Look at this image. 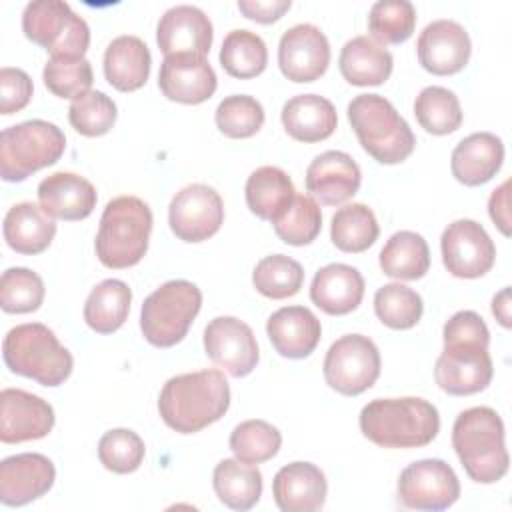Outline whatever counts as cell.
<instances>
[{"mask_svg":"<svg viewBox=\"0 0 512 512\" xmlns=\"http://www.w3.org/2000/svg\"><path fill=\"white\" fill-rule=\"evenodd\" d=\"M442 338L444 350L434 366L438 388L452 396L482 392L494 376L488 354L490 332L482 316L474 310L456 312L444 324Z\"/></svg>","mask_w":512,"mask_h":512,"instance_id":"6da1fadb","label":"cell"},{"mask_svg":"<svg viewBox=\"0 0 512 512\" xmlns=\"http://www.w3.org/2000/svg\"><path fill=\"white\" fill-rule=\"evenodd\" d=\"M230 406V386L216 370L186 372L170 378L158 396V412L168 428L194 434L218 422Z\"/></svg>","mask_w":512,"mask_h":512,"instance_id":"7a4b0ae2","label":"cell"},{"mask_svg":"<svg viewBox=\"0 0 512 512\" xmlns=\"http://www.w3.org/2000/svg\"><path fill=\"white\" fill-rule=\"evenodd\" d=\"M362 434L380 448H422L440 430V414L424 398H376L360 410Z\"/></svg>","mask_w":512,"mask_h":512,"instance_id":"3957f363","label":"cell"},{"mask_svg":"<svg viewBox=\"0 0 512 512\" xmlns=\"http://www.w3.org/2000/svg\"><path fill=\"white\" fill-rule=\"evenodd\" d=\"M452 446L466 474L478 484H494L508 472L504 422L488 406H474L456 416Z\"/></svg>","mask_w":512,"mask_h":512,"instance_id":"277c9868","label":"cell"},{"mask_svg":"<svg viewBox=\"0 0 512 512\" xmlns=\"http://www.w3.org/2000/svg\"><path fill=\"white\" fill-rule=\"evenodd\" d=\"M152 232V210L136 196L112 198L102 216L96 234V256L106 268L136 266L146 250Z\"/></svg>","mask_w":512,"mask_h":512,"instance_id":"5b68a950","label":"cell"},{"mask_svg":"<svg viewBox=\"0 0 512 512\" xmlns=\"http://www.w3.org/2000/svg\"><path fill=\"white\" fill-rule=\"evenodd\" d=\"M348 122L360 146L380 164L404 162L416 146L408 122L380 94H358L348 104Z\"/></svg>","mask_w":512,"mask_h":512,"instance_id":"8992f818","label":"cell"},{"mask_svg":"<svg viewBox=\"0 0 512 512\" xmlns=\"http://www.w3.org/2000/svg\"><path fill=\"white\" fill-rule=\"evenodd\" d=\"M2 356L10 372L50 388L64 384L74 368L72 354L60 344L56 334L40 322L10 328L2 342Z\"/></svg>","mask_w":512,"mask_h":512,"instance_id":"52a82bcc","label":"cell"},{"mask_svg":"<svg viewBox=\"0 0 512 512\" xmlns=\"http://www.w3.org/2000/svg\"><path fill=\"white\" fill-rule=\"evenodd\" d=\"M66 148L64 132L46 120H26L0 134V174L6 182H22L60 160Z\"/></svg>","mask_w":512,"mask_h":512,"instance_id":"ba28073f","label":"cell"},{"mask_svg":"<svg viewBox=\"0 0 512 512\" xmlns=\"http://www.w3.org/2000/svg\"><path fill=\"white\" fill-rule=\"evenodd\" d=\"M202 306V292L194 282L168 280L142 304L140 330L156 348L178 344Z\"/></svg>","mask_w":512,"mask_h":512,"instance_id":"9c48e42d","label":"cell"},{"mask_svg":"<svg viewBox=\"0 0 512 512\" xmlns=\"http://www.w3.org/2000/svg\"><path fill=\"white\" fill-rule=\"evenodd\" d=\"M24 36L50 56L84 58L90 46V28L68 2L34 0L22 12Z\"/></svg>","mask_w":512,"mask_h":512,"instance_id":"30bf717a","label":"cell"},{"mask_svg":"<svg viewBox=\"0 0 512 512\" xmlns=\"http://www.w3.org/2000/svg\"><path fill=\"white\" fill-rule=\"evenodd\" d=\"M378 346L362 334H346L338 338L324 356L326 384L344 394L358 396L372 388L380 376Z\"/></svg>","mask_w":512,"mask_h":512,"instance_id":"8fae6325","label":"cell"},{"mask_svg":"<svg viewBox=\"0 0 512 512\" xmlns=\"http://www.w3.org/2000/svg\"><path fill=\"white\" fill-rule=\"evenodd\" d=\"M460 496V482L450 464L424 458L408 464L398 478V500L410 510H446Z\"/></svg>","mask_w":512,"mask_h":512,"instance_id":"7c38bea8","label":"cell"},{"mask_svg":"<svg viewBox=\"0 0 512 512\" xmlns=\"http://www.w3.org/2000/svg\"><path fill=\"white\" fill-rule=\"evenodd\" d=\"M224 222V202L208 184H190L174 194L168 206V224L182 242H204Z\"/></svg>","mask_w":512,"mask_h":512,"instance_id":"4fadbf2b","label":"cell"},{"mask_svg":"<svg viewBox=\"0 0 512 512\" xmlns=\"http://www.w3.org/2000/svg\"><path fill=\"white\" fill-rule=\"evenodd\" d=\"M442 262L456 278H480L496 260V246L482 224L470 218L454 220L440 238Z\"/></svg>","mask_w":512,"mask_h":512,"instance_id":"5bb4252c","label":"cell"},{"mask_svg":"<svg viewBox=\"0 0 512 512\" xmlns=\"http://www.w3.org/2000/svg\"><path fill=\"white\" fill-rule=\"evenodd\" d=\"M206 356L230 376H248L258 360L260 350L252 328L234 316H216L204 328Z\"/></svg>","mask_w":512,"mask_h":512,"instance_id":"9a60e30c","label":"cell"},{"mask_svg":"<svg viewBox=\"0 0 512 512\" xmlns=\"http://www.w3.org/2000/svg\"><path fill=\"white\" fill-rule=\"evenodd\" d=\"M330 64V44L314 24L288 28L278 44L280 72L292 82H314Z\"/></svg>","mask_w":512,"mask_h":512,"instance_id":"2e32d148","label":"cell"},{"mask_svg":"<svg viewBox=\"0 0 512 512\" xmlns=\"http://www.w3.org/2000/svg\"><path fill=\"white\" fill-rule=\"evenodd\" d=\"M54 426V408L40 396L22 388L0 392V440L20 444L40 440Z\"/></svg>","mask_w":512,"mask_h":512,"instance_id":"e0dca14e","label":"cell"},{"mask_svg":"<svg viewBox=\"0 0 512 512\" xmlns=\"http://www.w3.org/2000/svg\"><path fill=\"white\" fill-rule=\"evenodd\" d=\"M416 50L418 62L426 72L450 76L468 64L472 44L462 24L442 18L426 24L418 36Z\"/></svg>","mask_w":512,"mask_h":512,"instance_id":"ac0fdd59","label":"cell"},{"mask_svg":"<svg viewBox=\"0 0 512 512\" xmlns=\"http://www.w3.org/2000/svg\"><path fill=\"white\" fill-rule=\"evenodd\" d=\"M158 86L172 102L202 104L216 92L218 78L206 56L172 54L160 64Z\"/></svg>","mask_w":512,"mask_h":512,"instance_id":"d6986e66","label":"cell"},{"mask_svg":"<svg viewBox=\"0 0 512 512\" xmlns=\"http://www.w3.org/2000/svg\"><path fill=\"white\" fill-rule=\"evenodd\" d=\"M56 478L52 460L38 452H22L0 462V502L24 506L44 496Z\"/></svg>","mask_w":512,"mask_h":512,"instance_id":"ffe728a7","label":"cell"},{"mask_svg":"<svg viewBox=\"0 0 512 512\" xmlns=\"http://www.w3.org/2000/svg\"><path fill=\"white\" fill-rule=\"evenodd\" d=\"M212 22L196 6L178 4L168 8L156 28V42L164 56L196 54L206 56L212 46Z\"/></svg>","mask_w":512,"mask_h":512,"instance_id":"44dd1931","label":"cell"},{"mask_svg":"<svg viewBox=\"0 0 512 512\" xmlns=\"http://www.w3.org/2000/svg\"><path fill=\"white\" fill-rule=\"evenodd\" d=\"M362 182L356 160L340 150L318 154L306 170V190L324 206H338L350 200Z\"/></svg>","mask_w":512,"mask_h":512,"instance_id":"7402d4cb","label":"cell"},{"mask_svg":"<svg viewBox=\"0 0 512 512\" xmlns=\"http://www.w3.org/2000/svg\"><path fill=\"white\" fill-rule=\"evenodd\" d=\"M326 476L312 462L282 466L272 480L274 502L282 512H314L326 502Z\"/></svg>","mask_w":512,"mask_h":512,"instance_id":"603a6c76","label":"cell"},{"mask_svg":"<svg viewBox=\"0 0 512 512\" xmlns=\"http://www.w3.org/2000/svg\"><path fill=\"white\" fill-rule=\"evenodd\" d=\"M96 188L74 172H54L38 184L42 210L58 220H84L96 208Z\"/></svg>","mask_w":512,"mask_h":512,"instance_id":"cb8c5ba5","label":"cell"},{"mask_svg":"<svg viewBox=\"0 0 512 512\" xmlns=\"http://www.w3.org/2000/svg\"><path fill=\"white\" fill-rule=\"evenodd\" d=\"M266 334L280 356L300 360L310 356L318 346L322 326L312 310L304 306H284L268 318Z\"/></svg>","mask_w":512,"mask_h":512,"instance_id":"d4e9b609","label":"cell"},{"mask_svg":"<svg viewBox=\"0 0 512 512\" xmlns=\"http://www.w3.org/2000/svg\"><path fill=\"white\" fill-rule=\"evenodd\" d=\"M364 298V278L348 264L322 266L310 284V300L330 316L350 314Z\"/></svg>","mask_w":512,"mask_h":512,"instance_id":"484cf974","label":"cell"},{"mask_svg":"<svg viewBox=\"0 0 512 512\" xmlns=\"http://www.w3.org/2000/svg\"><path fill=\"white\" fill-rule=\"evenodd\" d=\"M504 162V144L492 132H474L460 140L450 156L452 176L464 186H480L496 176Z\"/></svg>","mask_w":512,"mask_h":512,"instance_id":"4316f807","label":"cell"},{"mask_svg":"<svg viewBox=\"0 0 512 512\" xmlns=\"http://www.w3.org/2000/svg\"><path fill=\"white\" fill-rule=\"evenodd\" d=\"M282 126L298 142H320L334 134L338 114L334 104L318 94H298L282 106Z\"/></svg>","mask_w":512,"mask_h":512,"instance_id":"83f0119b","label":"cell"},{"mask_svg":"<svg viewBox=\"0 0 512 512\" xmlns=\"http://www.w3.org/2000/svg\"><path fill=\"white\" fill-rule=\"evenodd\" d=\"M152 56L144 40L132 34L114 38L104 52V76L120 92L142 88L150 76Z\"/></svg>","mask_w":512,"mask_h":512,"instance_id":"f1b7e54d","label":"cell"},{"mask_svg":"<svg viewBox=\"0 0 512 512\" xmlns=\"http://www.w3.org/2000/svg\"><path fill=\"white\" fill-rule=\"evenodd\" d=\"M392 54L370 36H354L342 46L338 68L352 86H380L392 74Z\"/></svg>","mask_w":512,"mask_h":512,"instance_id":"f546056e","label":"cell"},{"mask_svg":"<svg viewBox=\"0 0 512 512\" xmlns=\"http://www.w3.org/2000/svg\"><path fill=\"white\" fill-rule=\"evenodd\" d=\"M4 240L18 254L44 252L56 234V222L42 206L34 202H18L4 216Z\"/></svg>","mask_w":512,"mask_h":512,"instance_id":"4dcf8cb0","label":"cell"},{"mask_svg":"<svg viewBox=\"0 0 512 512\" xmlns=\"http://www.w3.org/2000/svg\"><path fill=\"white\" fill-rule=\"evenodd\" d=\"M244 196L252 214L260 220L274 222L290 206L296 190L282 168L260 166L248 176Z\"/></svg>","mask_w":512,"mask_h":512,"instance_id":"1f68e13d","label":"cell"},{"mask_svg":"<svg viewBox=\"0 0 512 512\" xmlns=\"http://www.w3.org/2000/svg\"><path fill=\"white\" fill-rule=\"evenodd\" d=\"M212 484L218 500L232 510H250L262 496L260 470L238 458L220 460L214 468Z\"/></svg>","mask_w":512,"mask_h":512,"instance_id":"d6a6232c","label":"cell"},{"mask_svg":"<svg viewBox=\"0 0 512 512\" xmlns=\"http://www.w3.org/2000/svg\"><path fill=\"white\" fill-rule=\"evenodd\" d=\"M132 290L126 282L108 278L92 288L84 304V322L98 334L116 332L128 318Z\"/></svg>","mask_w":512,"mask_h":512,"instance_id":"836d02e7","label":"cell"},{"mask_svg":"<svg viewBox=\"0 0 512 512\" xmlns=\"http://www.w3.org/2000/svg\"><path fill=\"white\" fill-rule=\"evenodd\" d=\"M380 268L396 280H418L430 268L426 240L412 230H400L388 238L380 250Z\"/></svg>","mask_w":512,"mask_h":512,"instance_id":"e575fe53","label":"cell"},{"mask_svg":"<svg viewBox=\"0 0 512 512\" xmlns=\"http://www.w3.org/2000/svg\"><path fill=\"white\" fill-rule=\"evenodd\" d=\"M378 234H380L378 220L372 208H368L362 202L346 204L338 208L336 214L332 216L330 238H332V244L342 252H350V254L364 252L376 242Z\"/></svg>","mask_w":512,"mask_h":512,"instance_id":"d590c367","label":"cell"},{"mask_svg":"<svg viewBox=\"0 0 512 512\" xmlns=\"http://www.w3.org/2000/svg\"><path fill=\"white\" fill-rule=\"evenodd\" d=\"M220 64L226 74L246 80L264 72L268 50L264 40L250 30H232L226 34L220 48Z\"/></svg>","mask_w":512,"mask_h":512,"instance_id":"8d00e7d4","label":"cell"},{"mask_svg":"<svg viewBox=\"0 0 512 512\" xmlns=\"http://www.w3.org/2000/svg\"><path fill=\"white\" fill-rule=\"evenodd\" d=\"M414 116L434 136L452 134L462 124L460 100L444 86H426L414 100Z\"/></svg>","mask_w":512,"mask_h":512,"instance_id":"74e56055","label":"cell"},{"mask_svg":"<svg viewBox=\"0 0 512 512\" xmlns=\"http://www.w3.org/2000/svg\"><path fill=\"white\" fill-rule=\"evenodd\" d=\"M374 312L382 324L392 330H408L422 318L424 304L416 290L392 282L384 284L374 294Z\"/></svg>","mask_w":512,"mask_h":512,"instance_id":"f35d334b","label":"cell"},{"mask_svg":"<svg viewBox=\"0 0 512 512\" xmlns=\"http://www.w3.org/2000/svg\"><path fill=\"white\" fill-rule=\"evenodd\" d=\"M254 288L272 300H284L302 288L304 270L300 262L284 254H272L262 258L252 272Z\"/></svg>","mask_w":512,"mask_h":512,"instance_id":"ab89813d","label":"cell"},{"mask_svg":"<svg viewBox=\"0 0 512 512\" xmlns=\"http://www.w3.org/2000/svg\"><path fill=\"white\" fill-rule=\"evenodd\" d=\"M228 444L240 462L262 464L278 454L282 434L266 420H244L232 430Z\"/></svg>","mask_w":512,"mask_h":512,"instance_id":"60d3db41","label":"cell"},{"mask_svg":"<svg viewBox=\"0 0 512 512\" xmlns=\"http://www.w3.org/2000/svg\"><path fill=\"white\" fill-rule=\"evenodd\" d=\"M276 236L290 246H306L322 228V212L312 196L296 194L290 206L272 222Z\"/></svg>","mask_w":512,"mask_h":512,"instance_id":"b9f144b4","label":"cell"},{"mask_svg":"<svg viewBox=\"0 0 512 512\" xmlns=\"http://www.w3.org/2000/svg\"><path fill=\"white\" fill-rule=\"evenodd\" d=\"M416 26V8L408 0H380L368 12V30L378 44H402Z\"/></svg>","mask_w":512,"mask_h":512,"instance_id":"7bdbcfd3","label":"cell"},{"mask_svg":"<svg viewBox=\"0 0 512 512\" xmlns=\"http://www.w3.org/2000/svg\"><path fill=\"white\" fill-rule=\"evenodd\" d=\"M44 86L58 98H78L86 94L94 82L92 66L86 58L50 56L42 70Z\"/></svg>","mask_w":512,"mask_h":512,"instance_id":"ee69618b","label":"cell"},{"mask_svg":"<svg viewBox=\"0 0 512 512\" xmlns=\"http://www.w3.org/2000/svg\"><path fill=\"white\" fill-rule=\"evenodd\" d=\"M44 302L42 278L22 266H14L2 272L0 278V306L8 314H28L40 308Z\"/></svg>","mask_w":512,"mask_h":512,"instance_id":"f6af8a7d","label":"cell"},{"mask_svg":"<svg viewBox=\"0 0 512 512\" xmlns=\"http://www.w3.org/2000/svg\"><path fill=\"white\" fill-rule=\"evenodd\" d=\"M118 110L110 96L100 90H88L72 100L68 108V120L72 128L88 138L104 136L112 130Z\"/></svg>","mask_w":512,"mask_h":512,"instance_id":"bcb514c9","label":"cell"},{"mask_svg":"<svg viewBox=\"0 0 512 512\" xmlns=\"http://www.w3.org/2000/svg\"><path fill=\"white\" fill-rule=\"evenodd\" d=\"M214 120L228 138H250L264 124V108L248 94H232L218 104Z\"/></svg>","mask_w":512,"mask_h":512,"instance_id":"7dc6e473","label":"cell"},{"mask_svg":"<svg viewBox=\"0 0 512 512\" xmlns=\"http://www.w3.org/2000/svg\"><path fill=\"white\" fill-rule=\"evenodd\" d=\"M146 454L142 438L128 428L108 430L98 442L100 464L116 474H130L140 468Z\"/></svg>","mask_w":512,"mask_h":512,"instance_id":"c3c4849f","label":"cell"},{"mask_svg":"<svg viewBox=\"0 0 512 512\" xmlns=\"http://www.w3.org/2000/svg\"><path fill=\"white\" fill-rule=\"evenodd\" d=\"M32 92V80L24 70L10 66L0 70V112L4 116L20 112L30 102Z\"/></svg>","mask_w":512,"mask_h":512,"instance_id":"681fc988","label":"cell"},{"mask_svg":"<svg viewBox=\"0 0 512 512\" xmlns=\"http://www.w3.org/2000/svg\"><path fill=\"white\" fill-rule=\"evenodd\" d=\"M292 6L290 0H238V10L260 24L276 22Z\"/></svg>","mask_w":512,"mask_h":512,"instance_id":"f907efd6","label":"cell"},{"mask_svg":"<svg viewBox=\"0 0 512 512\" xmlns=\"http://www.w3.org/2000/svg\"><path fill=\"white\" fill-rule=\"evenodd\" d=\"M508 186L510 182H502L488 200V214L492 222L500 228L504 236H510V212H508Z\"/></svg>","mask_w":512,"mask_h":512,"instance_id":"816d5d0a","label":"cell"},{"mask_svg":"<svg viewBox=\"0 0 512 512\" xmlns=\"http://www.w3.org/2000/svg\"><path fill=\"white\" fill-rule=\"evenodd\" d=\"M492 314L496 320L504 326L510 328V288H502L494 298H492Z\"/></svg>","mask_w":512,"mask_h":512,"instance_id":"f5cc1de1","label":"cell"}]
</instances>
